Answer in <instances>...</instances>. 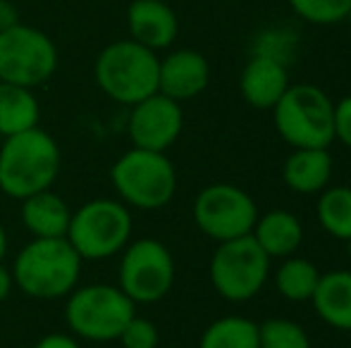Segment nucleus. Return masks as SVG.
<instances>
[{"label": "nucleus", "instance_id": "f257e3e1", "mask_svg": "<svg viewBox=\"0 0 351 348\" xmlns=\"http://www.w3.org/2000/svg\"><path fill=\"white\" fill-rule=\"evenodd\" d=\"M60 174V148L48 131L34 129L8 136L0 146V191L24 200L51 189Z\"/></svg>", "mask_w": 351, "mask_h": 348}, {"label": "nucleus", "instance_id": "f03ea898", "mask_svg": "<svg viewBox=\"0 0 351 348\" xmlns=\"http://www.w3.org/2000/svg\"><path fill=\"white\" fill-rule=\"evenodd\" d=\"M82 258L67 241L60 239H34L17 253L12 265L14 286L29 298L56 301L77 289L82 274Z\"/></svg>", "mask_w": 351, "mask_h": 348}, {"label": "nucleus", "instance_id": "7ed1b4c3", "mask_svg": "<svg viewBox=\"0 0 351 348\" xmlns=\"http://www.w3.org/2000/svg\"><path fill=\"white\" fill-rule=\"evenodd\" d=\"M158 67L160 57L156 53L132 38H125L98 53L93 77L108 98L132 107L158 93Z\"/></svg>", "mask_w": 351, "mask_h": 348}, {"label": "nucleus", "instance_id": "20e7f679", "mask_svg": "<svg viewBox=\"0 0 351 348\" xmlns=\"http://www.w3.org/2000/svg\"><path fill=\"white\" fill-rule=\"evenodd\" d=\"M275 129L291 148H330L335 101L315 84H291L273 107Z\"/></svg>", "mask_w": 351, "mask_h": 348}, {"label": "nucleus", "instance_id": "39448f33", "mask_svg": "<svg viewBox=\"0 0 351 348\" xmlns=\"http://www.w3.org/2000/svg\"><path fill=\"white\" fill-rule=\"evenodd\" d=\"M110 181L125 205L160 210L177 193V170L165 153L132 148L115 160Z\"/></svg>", "mask_w": 351, "mask_h": 348}, {"label": "nucleus", "instance_id": "423d86ee", "mask_svg": "<svg viewBox=\"0 0 351 348\" xmlns=\"http://www.w3.org/2000/svg\"><path fill=\"white\" fill-rule=\"evenodd\" d=\"M136 315V303L112 284H88L67 296V327L86 341H117L127 322Z\"/></svg>", "mask_w": 351, "mask_h": 348}, {"label": "nucleus", "instance_id": "0eeeda50", "mask_svg": "<svg viewBox=\"0 0 351 348\" xmlns=\"http://www.w3.org/2000/svg\"><path fill=\"white\" fill-rule=\"evenodd\" d=\"M132 227V213L122 200L93 198L72 213L67 241L82 260H108L125 251Z\"/></svg>", "mask_w": 351, "mask_h": 348}, {"label": "nucleus", "instance_id": "6e6552de", "mask_svg": "<svg viewBox=\"0 0 351 348\" xmlns=\"http://www.w3.org/2000/svg\"><path fill=\"white\" fill-rule=\"evenodd\" d=\"M210 284L225 301L246 303L261 293L270 277V258L251 234L217 243L210 258Z\"/></svg>", "mask_w": 351, "mask_h": 348}, {"label": "nucleus", "instance_id": "1a4fd4ad", "mask_svg": "<svg viewBox=\"0 0 351 348\" xmlns=\"http://www.w3.org/2000/svg\"><path fill=\"white\" fill-rule=\"evenodd\" d=\"M58 70V48L41 29L19 22L0 31V81L24 88L46 84Z\"/></svg>", "mask_w": 351, "mask_h": 348}, {"label": "nucleus", "instance_id": "9d476101", "mask_svg": "<svg viewBox=\"0 0 351 348\" xmlns=\"http://www.w3.org/2000/svg\"><path fill=\"white\" fill-rule=\"evenodd\" d=\"M194 222L213 241H232L251 234L258 219V205L234 184H210L194 198Z\"/></svg>", "mask_w": 351, "mask_h": 348}, {"label": "nucleus", "instance_id": "9b49d317", "mask_svg": "<svg viewBox=\"0 0 351 348\" xmlns=\"http://www.w3.org/2000/svg\"><path fill=\"white\" fill-rule=\"evenodd\" d=\"M117 286L139 306L158 303L175 286V258L158 239H136L125 246Z\"/></svg>", "mask_w": 351, "mask_h": 348}, {"label": "nucleus", "instance_id": "f8f14e48", "mask_svg": "<svg viewBox=\"0 0 351 348\" xmlns=\"http://www.w3.org/2000/svg\"><path fill=\"white\" fill-rule=\"evenodd\" d=\"M182 129H184L182 103L172 101L162 93H153L136 105H132L127 134H130L134 148L165 153L180 139Z\"/></svg>", "mask_w": 351, "mask_h": 348}, {"label": "nucleus", "instance_id": "ddd939ff", "mask_svg": "<svg viewBox=\"0 0 351 348\" xmlns=\"http://www.w3.org/2000/svg\"><path fill=\"white\" fill-rule=\"evenodd\" d=\"M210 84V65L204 53L180 48L165 55L158 67V93L177 103L201 96Z\"/></svg>", "mask_w": 351, "mask_h": 348}, {"label": "nucleus", "instance_id": "4468645a", "mask_svg": "<svg viewBox=\"0 0 351 348\" xmlns=\"http://www.w3.org/2000/svg\"><path fill=\"white\" fill-rule=\"evenodd\" d=\"M130 38L148 51H165L180 34V19L167 0H132L127 8Z\"/></svg>", "mask_w": 351, "mask_h": 348}, {"label": "nucleus", "instance_id": "2eb2a0df", "mask_svg": "<svg viewBox=\"0 0 351 348\" xmlns=\"http://www.w3.org/2000/svg\"><path fill=\"white\" fill-rule=\"evenodd\" d=\"M289 86L287 65L265 55H251L239 77L241 98L256 110H273Z\"/></svg>", "mask_w": 351, "mask_h": 348}, {"label": "nucleus", "instance_id": "dca6fc26", "mask_svg": "<svg viewBox=\"0 0 351 348\" xmlns=\"http://www.w3.org/2000/svg\"><path fill=\"white\" fill-rule=\"evenodd\" d=\"M335 172L328 148H294L282 165V179L294 193L313 196L330 186Z\"/></svg>", "mask_w": 351, "mask_h": 348}, {"label": "nucleus", "instance_id": "f3484780", "mask_svg": "<svg viewBox=\"0 0 351 348\" xmlns=\"http://www.w3.org/2000/svg\"><path fill=\"white\" fill-rule=\"evenodd\" d=\"M251 237L268 253L270 260L289 258L304 243V224L289 210H268V213L258 215L254 229H251Z\"/></svg>", "mask_w": 351, "mask_h": 348}, {"label": "nucleus", "instance_id": "a211bd4d", "mask_svg": "<svg viewBox=\"0 0 351 348\" xmlns=\"http://www.w3.org/2000/svg\"><path fill=\"white\" fill-rule=\"evenodd\" d=\"M311 303L328 327L351 332V269H332L320 274Z\"/></svg>", "mask_w": 351, "mask_h": 348}, {"label": "nucleus", "instance_id": "6ab92c4d", "mask_svg": "<svg viewBox=\"0 0 351 348\" xmlns=\"http://www.w3.org/2000/svg\"><path fill=\"white\" fill-rule=\"evenodd\" d=\"M72 210L65 200L51 189L34 193L22 200V222L34 239H60L67 237Z\"/></svg>", "mask_w": 351, "mask_h": 348}, {"label": "nucleus", "instance_id": "aec40b11", "mask_svg": "<svg viewBox=\"0 0 351 348\" xmlns=\"http://www.w3.org/2000/svg\"><path fill=\"white\" fill-rule=\"evenodd\" d=\"M38 117H41V107L32 88L0 81V136L3 139L38 126Z\"/></svg>", "mask_w": 351, "mask_h": 348}, {"label": "nucleus", "instance_id": "412c9836", "mask_svg": "<svg viewBox=\"0 0 351 348\" xmlns=\"http://www.w3.org/2000/svg\"><path fill=\"white\" fill-rule=\"evenodd\" d=\"M320 274L323 272L311 260L299 256H289L282 258L273 279L282 298H287L291 303H306L313 298V291L320 282Z\"/></svg>", "mask_w": 351, "mask_h": 348}, {"label": "nucleus", "instance_id": "4be33fe9", "mask_svg": "<svg viewBox=\"0 0 351 348\" xmlns=\"http://www.w3.org/2000/svg\"><path fill=\"white\" fill-rule=\"evenodd\" d=\"M315 215L330 237L351 243V186H328L320 191Z\"/></svg>", "mask_w": 351, "mask_h": 348}, {"label": "nucleus", "instance_id": "5701e85b", "mask_svg": "<svg viewBox=\"0 0 351 348\" xmlns=\"http://www.w3.org/2000/svg\"><path fill=\"white\" fill-rule=\"evenodd\" d=\"M199 348H258V325L241 315L220 317L204 330Z\"/></svg>", "mask_w": 351, "mask_h": 348}, {"label": "nucleus", "instance_id": "b1692460", "mask_svg": "<svg viewBox=\"0 0 351 348\" xmlns=\"http://www.w3.org/2000/svg\"><path fill=\"white\" fill-rule=\"evenodd\" d=\"M258 348H311V339L299 322L270 317L258 325Z\"/></svg>", "mask_w": 351, "mask_h": 348}, {"label": "nucleus", "instance_id": "393cba45", "mask_svg": "<svg viewBox=\"0 0 351 348\" xmlns=\"http://www.w3.org/2000/svg\"><path fill=\"white\" fill-rule=\"evenodd\" d=\"M289 8L304 22L330 27L349 19L351 0H289Z\"/></svg>", "mask_w": 351, "mask_h": 348}, {"label": "nucleus", "instance_id": "a878e982", "mask_svg": "<svg viewBox=\"0 0 351 348\" xmlns=\"http://www.w3.org/2000/svg\"><path fill=\"white\" fill-rule=\"evenodd\" d=\"M294 46H296V38L289 31H285V29H270V31L258 34L254 46V55L273 57V60L287 65L291 53H294Z\"/></svg>", "mask_w": 351, "mask_h": 348}, {"label": "nucleus", "instance_id": "bb28decb", "mask_svg": "<svg viewBox=\"0 0 351 348\" xmlns=\"http://www.w3.org/2000/svg\"><path fill=\"white\" fill-rule=\"evenodd\" d=\"M120 341L125 348H158V341H160V334H158V327L153 325L146 317L134 315L127 327L122 330Z\"/></svg>", "mask_w": 351, "mask_h": 348}, {"label": "nucleus", "instance_id": "cd10ccee", "mask_svg": "<svg viewBox=\"0 0 351 348\" xmlns=\"http://www.w3.org/2000/svg\"><path fill=\"white\" fill-rule=\"evenodd\" d=\"M335 141L351 150V96L335 103Z\"/></svg>", "mask_w": 351, "mask_h": 348}, {"label": "nucleus", "instance_id": "c85d7f7f", "mask_svg": "<svg viewBox=\"0 0 351 348\" xmlns=\"http://www.w3.org/2000/svg\"><path fill=\"white\" fill-rule=\"evenodd\" d=\"M19 24V10L12 0H0V31L17 27Z\"/></svg>", "mask_w": 351, "mask_h": 348}, {"label": "nucleus", "instance_id": "c756f323", "mask_svg": "<svg viewBox=\"0 0 351 348\" xmlns=\"http://www.w3.org/2000/svg\"><path fill=\"white\" fill-rule=\"evenodd\" d=\"M34 348H79V344L70 334H46Z\"/></svg>", "mask_w": 351, "mask_h": 348}, {"label": "nucleus", "instance_id": "7c9ffc66", "mask_svg": "<svg viewBox=\"0 0 351 348\" xmlns=\"http://www.w3.org/2000/svg\"><path fill=\"white\" fill-rule=\"evenodd\" d=\"M14 279H12V269H8L3 263H0V303L8 301V296L12 293Z\"/></svg>", "mask_w": 351, "mask_h": 348}, {"label": "nucleus", "instance_id": "2f4dec72", "mask_svg": "<svg viewBox=\"0 0 351 348\" xmlns=\"http://www.w3.org/2000/svg\"><path fill=\"white\" fill-rule=\"evenodd\" d=\"M5 253H8V234H5V227L0 224V263H3Z\"/></svg>", "mask_w": 351, "mask_h": 348}, {"label": "nucleus", "instance_id": "473e14b6", "mask_svg": "<svg viewBox=\"0 0 351 348\" xmlns=\"http://www.w3.org/2000/svg\"><path fill=\"white\" fill-rule=\"evenodd\" d=\"M349 22H351V12H349Z\"/></svg>", "mask_w": 351, "mask_h": 348}]
</instances>
